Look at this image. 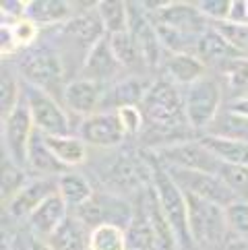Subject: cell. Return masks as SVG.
<instances>
[{
	"mask_svg": "<svg viewBox=\"0 0 248 250\" xmlns=\"http://www.w3.org/2000/svg\"><path fill=\"white\" fill-rule=\"evenodd\" d=\"M199 139L221 164L248 166V143L238 141V139H229V137L211 135V132H205V135H201Z\"/></svg>",
	"mask_w": 248,
	"mask_h": 250,
	"instance_id": "obj_25",
	"label": "cell"
},
{
	"mask_svg": "<svg viewBox=\"0 0 248 250\" xmlns=\"http://www.w3.org/2000/svg\"><path fill=\"white\" fill-rule=\"evenodd\" d=\"M27 174H29L27 169L21 167V166H17L15 162H11V159L4 155L2 174H0V196H2V207L23 188L25 184L31 180Z\"/></svg>",
	"mask_w": 248,
	"mask_h": 250,
	"instance_id": "obj_33",
	"label": "cell"
},
{
	"mask_svg": "<svg viewBox=\"0 0 248 250\" xmlns=\"http://www.w3.org/2000/svg\"><path fill=\"white\" fill-rule=\"evenodd\" d=\"M149 164H151V184L157 194L159 207H162L164 215L170 223L174 231L178 250H192V236L188 226V203H186V194L178 188L170 174L164 169V166L157 162V157L149 151Z\"/></svg>",
	"mask_w": 248,
	"mask_h": 250,
	"instance_id": "obj_2",
	"label": "cell"
},
{
	"mask_svg": "<svg viewBox=\"0 0 248 250\" xmlns=\"http://www.w3.org/2000/svg\"><path fill=\"white\" fill-rule=\"evenodd\" d=\"M186 122L192 130H209L211 124L221 114L224 104V85L217 77L205 75L197 83L182 89Z\"/></svg>",
	"mask_w": 248,
	"mask_h": 250,
	"instance_id": "obj_4",
	"label": "cell"
},
{
	"mask_svg": "<svg viewBox=\"0 0 248 250\" xmlns=\"http://www.w3.org/2000/svg\"><path fill=\"white\" fill-rule=\"evenodd\" d=\"M13 229L4 228V250H52L48 240L33 234L25 223H13Z\"/></svg>",
	"mask_w": 248,
	"mask_h": 250,
	"instance_id": "obj_32",
	"label": "cell"
},
{
	"mask_svg": "<svg viewBox=\"0 0 248 250\" xmlns=\"http://www.w3.org/2000/svg\"><path fill=\"white\" fill-rule=\"evenodd\" d=\"M157 157V162L165 167L190 169V172L217 174L221 162L203 145L201 139H182L176 143L149 149Z\"/></svg>",
	"mask_w": 248,
	"mask_h": 250,
	"instance_id": "obj_8",
	"label": "cell"
},
{
	"mask_svg": "<svg viewBox=\"0 0 248 250\" xmlns=\"http://www.w3.org/2000/svg\"><path fill=\"white\" fill-rule=\"evenodd\" d=\"M164 169L170 174L172 180L178 184V188L184 194L197 196V199L215 203L219 207H227L229 203L238 201L236 194L226 186L217 174H207V172H190V169H178V167H165Z\"/></svg>",
	"mask_w": 248,
	"mask_h": 250,
	"instance_id": "obj_9",
	"label": "cell"
},
{
	"mask_svg": "<svg viewBox=\"0 0 248 250\" xmlns=\"http://www.w3.org/2000/svg\"><path fill=\"white\" fill-rule=\"evenodd\" d=\"M17 73L21 75L23 83L33 85L48 91L50 95L56 97V91H64V77H66V60L56 48L52 46H38L19 52V60H17Z\"/></svg>",
	"mask_w": 248,
	"mask_h": 250,
	"instance_id": "obj_3",
	"label": "cell"
},
{
	"mask_svg": "<svg viewBox=\"0 0 248 250\" xmlns=\"http://www.w3.org/2000/svg\"><path fill=\"white\" fill-rule=\"evenodd\" d=\"M217 73H219V81H224V87L229 91V100L248 97V58H238L227 62Z\"/></svg>",
	"mask_w": 248,
	"mask_h": 250,
	"instance_id": "obj_30",
	"label": "cell"
},
{
	"mask_svg": "<svg viewBox=\"0 0 248 250\" xmlns=\"http://www.w3.org/2000/svg\"><path fill=\"white\" fill-rule=\"evenodd\" d=\"M221 250H248V238L229 234L227 240L224 242V246H221Z\"/></svg>",
	"mask_w": 248,
	"mask_h": 250,
	"instance_id": "obj_43",
	"label": "cell"
},
{
	"mask_svg": "<svg viewBox=\"0 0 248 250\" xmlns=\"http://www.w3.org/2000/svg\"><path fill=\"white\" fill-rule=\"evenodd\" d=\"M186 203H188V226L194 248L221 250L229 236L224 213L226 207H219L215 203L203 201L190 194H186Z\"/></svg>",
	"mask_w": 248,
	"mask_h": 250,
	"instance_id": "obj_5",
	"label": "cell"
},
{
	"mask_svg": "<svg viewBox=\"0 0 248 250\" xmlns=\"http://www.w3.org/2000/svg\"><path fill=\"white\" fill-rule=\"evenodd\" d=\"M27 172H33L35 176H52V178H58L60 174L66 172V167L62 166L56 159V155L50 151L46 137L38 130H35V135L31 139V145H29Z\"/></svg>",
	"mask_w": 248,
	"mask_h": 250,
	"instance_id": "obj_23",
	"label": "cell"
},
{
	"mask_svg": "<svg viewBox=\"0 0 248 250\" xmlns=\"http://www.w3.org/2000/svg\"><path fill=\"white\" fill-rule=\"evenodd\" d=\"M95 8L89 11V13L75 15L68 23H64V25H60L58 27V33L62 35V40H68L73 46L83 48L85 54L95 46L97 42L105 38L103 25L100 21V17H97Z\"/></svg>",
	"mask_w": 248,
	"mask_h": 250,
	"instance_id": "obj_17",
	"label": "cell"
},
{
	"mask_svg": "<svg viewBox=\"0 0 248 250\" xmlns=\"http://www.w3.org/2000/svg\"><path fill=\"white\" fill-rule=\"evenodd\" d=\"M35 135V124L29 114L27 104L21 100V104L2 120V143H4V155L27 169V153L31 139Z\"/></svg>",
	"mask_w": 248,
	"mask_h": 250,
	"instance_id": "obj_10",
	"label": "cell"
},
{
	"mask_svg": "<svg viewBox=\"0 0 248 250\" xmlns=\"http://www.w3.org/2000/svg\"><path fill=\"white\" fill-rule=\"evenodd\" d=\"M227 21L236 25H248V0H232Z\"/></svg>",
	"mask_w": 248,
	"mask_h": 250,
	"instance_id": "obj_42",
	"label": "cell"
},
{
	"mask_svg": "<svg viewBox=\"0 0 248 250\" xmlns=\"http://www.w3.org/2000/svg\"><path fill=\"white\" fill-rule=\"evenodd\" d=\"M122 73L124 70L120 68L118 60H116V56H114V52H112L110 42H108V35H105L103 40H100L85 54L79 77H85V79H91V81L110 85V83L116 81V79H120Z\"/></svg>",
	"mask_w": 248,
	"mask_h": 250,
	"instance_id": "obj_15",
	"label": "cell"
},
{
	"mask_svg": "<svg viewBox=\"0 0 248 250\" xmlns=\"http://www.w3.org/2000/svg\"><path fill=\"white\" fill-rule=\"evenodd\" d=\"M58 194L62 196V201L68 205V209L73 211L77 207H81L83 203L89 201L95 194V188L85 174L64 172V174L58 176Z\"/></svg>",
	"mask_w": 248,
	"mask_h": 250,
	"instance_id": "obj_28",
	"label": "cell"
},
{
	"mask_svg": "<svg viewBox=\"0 0 248 250\" xmlns=\"http://www.w3.org/2000/svg\"><path fill=\"white\" fill-rule=\"evenodd\" d=\"M89 250H128L126 231L118 226H100L89 234Z\"/></svg>",
	"mask_w": 248,
	"mask_h": 250,
	"instance_id": "obj_34",
	"label": "cell"
},
{
	"mask_svg": "<svg viewBox=\"0 0 248 250\" xmlns=\"http://www.w3.org/2000/svg\"><path fill=\"white\" fill-rule=\"evenodd\" d=\"M211 27H215L224 35L238 54L248 58V25H236L229 21H221V23H211Z\"/></svg>",
	"mask_w": 248,
	"mask_h": 250,
	"instance_id": "obj_37",
	"label": "cell"
},
{
	"mask_svg": "<svg viewBox=\"0 0 248 250\" xmlns=\"http://www.w3.org/2000/svg\"><path fill=\"white\" fill-rule=\"evenodd\" d=\"M194 56H197L207 68H215L219 70L221 66H226L227 62L244 58L238 52L229 46V42L221 35L215 27H209L207 31H203L197 40V46H194Z\"/></svg>",
	"mask_w": 248,
	"mask_h": 250,
	"instance_id": "obj_18",
	"label": "cell"
},
{
	"mask_svg": "<svg viewBox=\"0 0 248 250\" xmlns=\"http://www.w3.org/2000/svg\"><path fill=\"white\" fill-rule=\"evenodd\" d=\"M70 213L77 219H81L89 229H95L100 226H118L126 229L132 215H135V203L110 190H95L89 201Z\"/></svg>",
	"mask_w": 248,
	"mask_h": 250,
	"instance_id": "obj_6",
	"label": "cell"
},
{
	"mask_svg": "<svg viewBox=\"0 0 248 250\" xmlns=\"http://www.w3.org/2000/svg\"><path fill=\"white\" fill-rule=\"evenodd\" d=\"M91 229L73 213L62 221V226L48 238V246L52 250H89Z\"/></svg>",
	"mask_w": 248,
	"mask_h": 250,
	"instance_id": "obj_22",
	"label": "cell"
},
{
	"mask_svg": "<svg viewBox=\"0 0 248 250\" xmlns=\"http://www.w3.org/2000/svg\"><path fill=\"white\" fill-rule=\"evenodd\" d=\"M6 25L11 27V31H13V35H15V42H17V48H19V52L29 50V48H33L35 43H38L41 27H40V25H35L33 21H29V19H19V21L6 23Z\"/></svg>",
	"mask_w": 248,
	"mask_h": 250,
	"instance_id": "obj_38",
	"label": "cell"
},
{
	"mask_svg": "<svg viewBox=\"0 0 248 250\" xmlns=\"http://www.w3.org/2000/svg\"><path fill=\"white\" fill-rule=\"evenodd\" d=\"M95 11L103 25L105 35H118L128 31V2H122V0H100Z\"/></svg>",
	"mask_w": 248,
	"mask_h": 250,
	"instance_id": "obj_29",
	"label": "cell"
},
{
	"mask_svg": "<svg viewBox=\"0 0 248 250\" xmlns=\"http://www.w3.org/2000/svg\"><path fill=\"white\" fill-rule=\"evenodd\" d=\"M23 102L29 108L35 130L41 132L43 137L73 135L70 114L54 95H50L48 91H41V89L33 85L23 83Z\"/></svg>",
	"mask_w": 248,
	"mask_h": 250,
	"instance_id": "obj_7",
	"label": "cell"
},
{
	"mask_svg": "<svg viewBox=\"0 0 248 250\" xmlns=\"http://www.w3.org/2000/svg\"><path fill=\"white\" fill-rule=\"evenodd\" d=\"M159 68L164 70V77L167 81H172L180 89L197 83L209 70L194 54H167V52H165Z\"/></svg>",
	"mask_w": 248,
	"mask_h": 250,
	"instance_id": "obj_20",
	"label": "cell"
},
{
	"mask_svg": "<svg viewBox=\"0 0 248 250\" xmlns=\"http://www.w3.org/2000/svg\"><path fill=\"white\" fill-rule=\"evenodd\" d=\"M77 15L75 2L68 0H27L25 19L40 27H60Z\"/></svg>",
	"mask_w": 248,
	"mask_h": 250,
	"instance_id": "obj_21",
	"label": "cell"
},
{
	"mask_svg": "<svg viewBox=\"0 0 248 250\" xmlns=\"http://www.w3.org/2000/svg\"><path fill=\"white\" fill-rule=\"evenodd\" d=\"M229 6H232V0H199L197 2V8L209 23L227 21Z\"/></svg>",
	"mask_w": 248,
	"mask_h": 250,
	"instance_id": "obj_40",
	"label": "cell"
},
{
	"mask_svg": "<svg viewBox=\"0 0 248 250\" xmlns=\"http://www.w3.org/2000/svg\"><path fill=\"white\" fill-rule=\"evenodd\" d=\"M58 192V178L52 176H33L31 180L4 205V217L13 223H25L40 205Z\"/></svg>",
	"mask_w": 248,
	"mask_h": 250,
	"instance_id": "obj_12",
	"label": "cell"
},
{
	"mask_svg": "<svg viewBox=\"0 0 248 250\" xmlns=\"http://www.w3.org/2000/svg\"><path fill=\"white\" fill-rule=\"evenodd\" d=\"M23 100V79L17 73V68L4 64L2 79H0V108H2V120L11 114Z\"/></svg>",
	"mask_w": 248,
	"mask_h": 250,
	"instance_id": "obj_31",
	"label": "cell"
},
{
	"mask_svg": "<svg viewBox=\"0 0 248 250\" xmlns=\"http://www.w3.org/2000/svg\"><path fill=\"white\" fill-rule=\"evenodd\" d=\"M50 151L56 155L58 162L64 167L83 166L89 157V145L79 135H64V137H46Z\"/></svg>",
	"mask_w": 248,
	"mask_h": 250,
	"instance_id": "obj_27",
	"label": "cell"
},
{
	"mask_svg": "<svg viewBox=\"0 0 248 250\" xmlns=\"http://www.w3.org/2000/svg\"><path fill=\"white\" fill-rule=\"evenodd\" d=\"M126 231V242H128V250H164L162 242H159L157 231L153 229V226L149 223L143 207L139 205V201L135 203V215H132Z\"/></svg>",
	"mask_w": 248,
	"mask_h": 250,
	"instance_id": "obj_24",
	"label": "cell"
},
{
	"mask_svg": "<svg viewBox=\"0 0 248 250\" xmlns=\"http://www.w3.org/2000/svg\"><path fill=\"white\" fill-rule=\"evenodd\" d=\"M118 116H120V122L124 126L126 137L143 135V130H145V116H143V112H141L139 105H126V108H120Z\"/></svg>",
	"mask_w": 248,
	"mask_h": 250,
	"instance_id": "obj_39",
	"label": "cell"
},
{
	"mask_svg": "<svg viewBox=\"0 0 248 250\" xmlns=\"http://www.w3.org/2000/svg\"><path fill=\"white\" fill-rule=\"evenodd\" d=\"M77 135L97 151L118 149L124 143V139H128L120 122L118 110H100L93 116L79 120Z\"/></svg>",
	"mask_w": 248,
	"mask_h": 250,
	"instance_id": "obj_11",
	"label": "cell"
},
{
	"mask_svg": "<svg viewBox=\"0 0 248 250\" xmlns=\"http://www.w3.org/2000/svg\"><path fill=\"white\" fill-rule=\"evenodd\" d=\"M151 81L143 75H122L114 83L105 85L102 110H120L126 105H141Z\"/></svg>",
	"mask_w": 248,
	"mask_h": 250,
	"instance_id": "obj_16",
	"label": "cell"
},
{
	"mask_svg": "<svg viewBox=\"0 0 248 250\" xmlns=\"http://www.w3.org/2000/svg\"><path fill=\"white\" fill-rule=\"evenodd\" d=\"M224 213H226V223H227L229 234L248 238V201L238 199L234 203H229L224 209Z\"/></svg>",
	"mask_w": 248,
	"mask_h": 250,
	"instance_id": "obj_36",
	"label": "cell"
},
{
	"mask_svg": "<svg viewBox=\"0 0 248 250\" xmlns=\"http://www.w3.org/2000/svg\"><path fill=\"white\" fill-rule=\"evenodd\" d=\"M68 215H70L68 205L62 201V196L58 192H54L31 213L29 219L25 221V226H27L33 234L48 240L62 226V221H64Z\"/></svg>",
	"mask_w": 248,
	"mask_h": 250,
	"instance_id": "obj_19",
	"label": "cell"
},
{
	"mask_svg": "<svg viewBox=\"0 0 248 250\" xmlns=\"http://www.w3.org/2000/svg\"><path fill=\"white\" fill-rule=\"evenodd\" d=\"M103 95H105L103 83L91 81V79L85 77H77L66 81L60 102L70 116H77L79 120H83L87 116H93L95 112L102 110Z\"/></svg>",
	"mask_w": 248,
	"mask_h": 250,
	"instance_id": "obj_14",
	"label": "cell"
},
{
	"mask_svg": "<svg viewBox=\"0 0 248 250\" xmlns=\"http://www.w3.org/2000/svg\"><path fill=\"white\" fill-rule=\"evenodd\" d=\"M25 11H27V0H4L0 6L2 23H15L19 19H25Z\"/></svg>",
	"mask_w": 248,
	"mask_h": 250,
	"instance_id": "obj_41",
	"label": "cell"
},
{
	"mask_svg": "<svg viewBox=\"0 0 248 250\" xmlns=\"http://www.w3.org/2000/svg\"><path fill=\"white\" fill-rule=\"evenodd\" d=\"M227 110L234 112V114H238V116H244V118H248V97H240V100H229Z\"/></svg>",
	"mask_w": 248,
	"mask_h": 250,
	"instance_id": "obj_44",
	"label": "cell"
},
{
	"mask_svg": "<svg viewBox=\"0 0 248 250\" xmlns=\"http://www.w3.org/2000/svg\"><path fill=\"white\" fill-rule=\"evenodd\" d=\"M108 42L122 70H126L128 75H143L145 70H149L137 42L132 40V35L128 31L118 35H108Z\"/></svg>",
	"mask_w": 248,
	"mask_h": 250,
	"instance_id": "obj_26",
	"label": "cell"
},
{
	"mask_svg": "<svg viewBox=\"0 0 248 250\" xmlns=\"http://www.w3.org/2000/svg\"><path fill=\"white\" fill-rule=\"evenodd\" d=\"M128 33L132 35V40L137 42L141 54L145 58L147 68L162 66L165 50L162 48V42L157 38L151 17L145 13V8L141 2H128Z\"/></svg>",
	"mask_w": 248,
	"mask_h": 250,
	"instance_id": "obj_13",
	"label": "cell"
},
{
	"mask_svg": "<svg viewBox=\"0 0 248 250\" xmlns=\"http://www.w3.org/2000/svg\"><path fill=\"white\" fill-rule=\"evenodd\" d=\"M217 176L226 182L227 188L236 194V199L248 201V166L221 164Z\"/></svg>",
	"mask_w": 248,
	"mask_h": 250,
	"instance_id": "obj_35",
	"label": "cell"
},
{
	"mask_svg": "<svg viewBox=\"0 0 248 250\" xmlns=\"http://www.w3.org/2000/svg\"><path fill=\"white\" fill-rule=\"evenodd\" d=\"M139 108L145 116V128L149 126L153 132H157V147L182 141L176 135L184 128H190L184 114L182 89L167 81L165 77L153 79Z\"/></svg>",
	"mask_w": 248,
	"mask_h": 250,
	"instance_id": "obj_1",
	"label": "cell"
}]
</instances>
